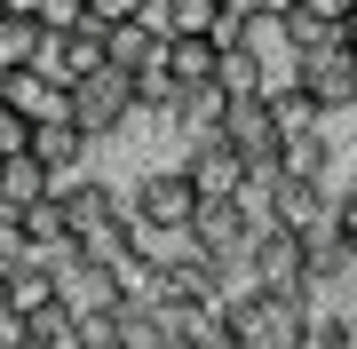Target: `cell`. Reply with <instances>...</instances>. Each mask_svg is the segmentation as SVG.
Returning <instances> with one entry per match:
<instances>
[{"label":"cell","mask_w":357,"mask_h":349,"mask_svg":"<svg viewBox=\"0 0 357 349\" xmlns=\"http://www.w3.org/2000/svg\"><path fill=\"white\" fill-rule=\"evenodd\" d=\"M128 215L143 222V231H191V222L206 215V199H199V183L183 175V167H151L128 191Z\"/></svg>","instance_id":"6da1fadb"},{"label":"cell","mask_w":357,"mask_h":349,"mask_svg":"<svg viewBox=\"0 0 357 349\" xmlns=\"http://www.w3.org/2000/svg\"><path fill=\"white\" fill-rule=\"evenodd\" d=\"M135 111H143V95H135V72H119V64H103V72L88 79V88H72V127L88 135V143L119 135Z\"/></svg>","instance_id":"7a4b0ae2"},{"label":"cell","mask_w":357,"mask_h":349,"mask_svg":"<svg viewBox=\"0 0 357 349\" xmlns=\"http://www.w3.org/2000/svg\"><path fill=\"white\" fill-rule=\"evenodd\" d=\"M246 286H262V294H310V254H302V231H255L246 246Z\"/></svg>","instance_id":"3957f363"},{"label":"cell","mask_w":357,"mask_h":349,"mask_svg":"<svg viewBox=\"0 0 357 349\" xmlns=\"http://www.w3.org/2000/svg\"><path fill=\"white\" fill-rule=\"evenodd\" d=\"M40 79H56V88H88V79L103 72V32L96 24H79V32H40Z\"/></svg>","instance_id":"277c9868"},{"label":"cell","mask_w":357,"mask_h":349,"mask_svg":"<svg viewBox=\"0 0 357 349\" xmlns=\"http://www.w3.org/2000/svg\"><path fill=\"white\" fill-rule=\"evenodd\" d=\"M294 88H310L326 111H349V104H357V56H349V40H318V48H302Z\"/></svg>","instance_id":"5b68a950"},{"label":"cell","mask_w":357,"mask_h":349,"mask_svg":"<svg viewBox=\"0 0 357 349\" xmlns=\"http://www.w3.org/2000/svg\"><path fill=\"white\" fill-rule=\"evenodd\" d=\"M159 72H167V88L183 95V111H191L199 95H215L222 48H215V40H167V48H159Z\"/></svg>","instance_id":"8992f818"},{"label":"cell","mask_w":357,"mask_h":349,"mask_svg":"<svg viewBox=\"0 0 357 349\" xmlns=\"http://www.w3.org/2000/svg\"><path fill=\"white\" fill-rule=\"evenodd\" d=\"M183 175L199 183V199H238V191H246V175H255V167H246V159L230 151L222 135H199L191 151H183Z\"/></svg>","instance_id":"52a82bcc"},{"label":"cell","mask_w":357,"mask_h":349,"mask_svg":"<svg viewBox=\"0 0 357 349\" xmlns=\"http://www.w3.org/2000/svg\"><path fill=\"white\" fill-rule=\"evenodd\" d=\"M0 104H8L16 119H32V127H48V119H72V95H64V88H56V79H40L32 64H24V72H8V79H0Z\"/></svg>","instance_id":"ba28073f"},{"label":"cell","mask_w":357,"mask_h":349,"mask_svg":"<svg viewBox=\"0 0 357 349\" xmlns=\"http://www.w3.org/2000/svg\"><path fill=\"white\" fill-rule=\"evenodd\" d=\"M88 151H96V143L79 135L72 119H48V127H32V159H40V167H48L56 183H72V175H88Z\"/></svg>","instance_id":"9c48e42d"},{"label":"cell","mask_w":357,"mask_h":349,"mask_svg":"<svg viewBox=\"0 0 357 349\" xmlns=\"http://www.w3.org/2000/svg\"><path fill=\"white\" fill-rule=\"evenodd\" d=\"M40 199H56V175L40 167L32 151L24 159H0V207H8V215H32Z\"/></svg>","instance_id":"30bf717a"},{"label":"cell","mask_w":357,"mask_h":349,"mask_svg":"<svg viewBox=\"0 0 357 349\" xmlns=\"http://www.w3.org/2000/svg\"><path fill=\"white\" fill-rule=\"evenodd\" d=\"M151 24H159V40H215L222 0H151Z\"/></svg>","instance_id":"8fae6325"},{"label":"cell","mask_w":357,"mask_h":349,"mask_svg":"<svg viewBox=\"0 0 357 349\" xmlns=\"http://www.w3.org/2000/svg\"><path fill=\"white\" fill-rule=\"evenodd\" d=\"M278 175H286V183H310V191H333V143H326V135L278 143Z\"/></svg>","instance_id":"7c38bea8"},{"label":"cell","mask_w":357,"mask_h":349,"mask_svg":"<svg viewBox=\"0 0 357 349\" xmlns=\"http://www.w3.org/2000/svg\"><path fill=\"white\" fill-rule=\"evenodd\" d=\"M326 104L310 88H270V127H278V143H294V135H326Z\"/></svg>","instance_id":"4fadbf2b"},{"label":"cell","mask_w":357,"mask_h":349,"mask_svg":"<svg viewBox=\"0 0 357 349\" xmlns=\"http://www.w3.org/2000/svg\"><path fill=\"white\" fill-rule=\"evenodd\" d=\"M159 48H167V40H159V24H151V16H143V24H119V32H103V64H119V72H143Z\"/></svg>","instance_id":"5bb4252c"},{"label":"cell","mask_w":357,"mask_h":349,"mask_svg":"<svg viewBox=\"0 0 357 349\" xmlns=\"http://www.w3.org/2000/svg\"><path fill=\"white\" fill-rule=\"evenodd\" d=\"M215 95H222V104H238V95H270V79H262V64H255V56H246V48H222Z\"/></svg>","instance_id":"9a60e30c"},{"label":"cell","mask_w":357,"mask_h":349,"mask_svg":"<svg viewBox=\"0 0 357 349\" xmlns=\"http://www.w3.org/2000/svg\"><path fill=\"white\" fill-rule=\"evenodd\" d=\"M24 64H40V24L32 16H0V79Z\"/></svg>","instance_id":"2e32d148"},{"label":"cell","mask_w":357,"mask_h":349,"mask_svg":"<svg viewBox=\"0 0 357 349\" xmlns=\"http://www.w3.org/2000/svg\"><path fill=\"white\" fill-rule=\"evenodd\" d=\"M151 16V0H88V24L96 32H119V24H143Z\"/></svg>","instance_id":"e0dca14e"},{"label":"cell","mask_w":357,"mask_h":349,"mask_svg":"<svg viewBox=\"0 0 357 349\" xmlns=\"http://www.w3.org/2000/svg\"><path fill=\"white\" fill-rule=\"evenodd\" d=\"M32 24H40V32H79V24H88V0H40Z\"/></svg>","instance_id":"ac0fdd59"},{"label":"cell","mask_w":357,"mask_h":349,"mask_svg":"<svg viewBox=\"0 0 357 349\" xmlns=\"http://www.w3.org/2000/svg\"><path fill=\"white\" fill-rule=\"evenodd\" d=\"M24 151H32V119H16L0 104V159H24Z\"/></svg>","instance_id":"d6986e66"},{"label":"cell","mask_w":357,"mask_h":349,"mask_svg":"<svg viewBox=\"0 0 357 349\" xmlns=\"http://www.w3.org/2000/svg\"><path fill=\"white\" fill-rule=\"evenodd\" d=\"M333 222H342V238L357 246V191H342V183H333Z\"/></svg>","instance_id":"ffe728a7"},{"label":"cell","mask_w":357,"mask_h":349,"mask_svg":"<svg viewBox=\"0 0 357 349\" xmlns=\"http://www.w3.org/2000/svg\"><path fill=\"white\" fill-rule=\"evenodd\" d=\"M0 16H40V0H0Z\"/></svg>","instance_id":"44dd1931"},{"label":"cell","mask_w":357,"mask_h":349,"mask_svg":"<svg viewBox=\"0 0 357 349\" xmlns=\"http://www.w3.org/2000/svg\"><path fill=\"white\" fill-rule=\"evenodd\" d=\"M342 40H349V56H357V8H349V24H342Z\"/></svg>","instance_id":"7402d4cb"}]
</instances>
